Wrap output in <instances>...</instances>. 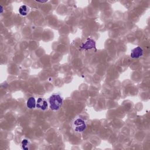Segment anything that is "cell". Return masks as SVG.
Listing matches in <instances>:
<instances>
[{"label":"cell","instance_id":"8992f818","mask_svg":"<svg viewBox=\"0 0 150 150\" xmlns=\"http://www.w3.org/2000/svg\"><path fill=\"white\" fill-rule=\"evenodd\" d=\"M36 105L35 98L33 97H29L26 102V106L29 109H33L35 108Z\"/></svg>","mask_w":150,"mask_h":150},{"label":"cell","instance_id":"3957f363","mask_svg":"<svg viewBox=\"0 0 150 150\" xmlns=\"http://www.w3.org/2000/svg\"><path fill=\"white\" fill-rule=\"evenodd\" d=\"M95 47H96V42L93 39L90 38L87 39V40L85 42V43H83L81 46V49H84L86 50L91 49Z\"/></svg>","mask_w":150,"mask_h":150},{"label":"cell","instance_id":"9c48e42d","mask_svg":"<svg viewBox=\"0 0 150 150\" xmlns=\"http://www.w3.org/2000/svg\"><path fill=\"white\" fill-rule=\"evenodd\" d=\"M3 11H4L3 7H2V5H1V13H2V12H3Z\"/></svg>","mask_w":150,"mask_h":150},{"label":"cell","instance_id":"ba28073f","mask_svg":"<svg viewBox=\"0 0 150 150\" xmlns=\"http://www.w3.org/2000/svg\"><path fill=\"white\" fill-rule=\"evenodd\" d=\"M30 142L28 139H23L21 142V148L25 150H28L29 149Z\"/></svg>","mask_w":150,"mask_h":150},{"label":"cell","instance_id":"52a82bcc","mask_svg":"<svg viewBox=\"0 0 150 150\" xmlns=\"http://www.w3.org/2000/svg\"><path fill=\"white\" fill-rule=\"evenodd\" d=\"M29 12V8L26 5H22L19 9V12L22 16H26Z\"/></svg>","mask_w":150,"mask_h":150},{"label":"cell","instance_id":"5b68a950","mask_svg":"<svg viewBox=\"0 0 150 150\" xmlns=\"http://www.w3.org/2000/svg\"><path fill=\"white\" fill-rule=\"evenodd\" d=\"M143 52V49L140 46H137L131 50L130 56L133 59H138L142 56Z\"/></svg>","mask_w":150,"mask_h":150},{"label":"cell","instance_id":"7a4b0ae2","mask_svg":"<svg viewBox=\"0 0 150 150\" xmlns=\"http://www.w3.org/2000/svg\"><path fill=\"white\" fill-rule=\"evenodd\" d=\"M73 127L75 132H82L86 128V124L82 118H77L73 122Z\"/></svg>","mask_w":150,"mask_h":150},{"label":"cell","instance_id":"277c9868","mask_svg":"<svg viewBox=\"0 0 150 150\" xmlns=\"http://www.w3.org/2000/svg\"><path fill=\"white\" fill-rule=\"evenodd\" d=\"M36 107L38 108H39L43 111L46 110L48 107V104L47 101L42 97H39L38 98L36 101Z\"/></svg>","mask_w":150,"mask_h":150},{"label":"cell","instance_id":"6da1fadb","mask_svg":"<svg viewBox=\"0 0 150 150\" xmlns=\"http://www.w3.org/2000/svg\"><path fill=\"white\" fill-rule=\"evenodd\" d=\"M50 108L53 111L58 110L63 104V98L59 94H53L49 98Z\"/></svg>","mask_w":150,"mask_h":150}]
</instances>
